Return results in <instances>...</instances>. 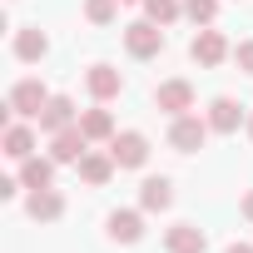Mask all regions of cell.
I'll return each instance as SVG.
<instances>
[{
    "label": "cell",
    "mask_w": 253,
    "mask_h": 253,
    "mask_svg": "<svg viewBox=\"0 0 253 253\" xmlns=\"http://www.w3.org/2000/svg\"><path fill=\"white\" fill-rule=\"evenodd\" d=\"M189 55H194V65H204V70H213V65H223V60L233 55V45L223 40V30H213V25H199V35H194V45H189Z\"/></svg>",
    "instance_id": "obj_1"
},
{
    "label": "cell",
    "mask_w": 253,
    "mask_h": 253,
    "mask_svg": "<svg viewBox=\"0 0 253 253\" xmlns=\"http://www.w3.org/2000/svg\"><path fill=\"white\" fill-rule=\"evenodd\" d=\"M124 50H129L134 60H154L164 50V30L154 20H134V25H124Z\"/></svg>",
    "instance_id": "obj_2"
},
{
    "label": "cell",
    "mask_w": 253,
    "mask_h": 253,
    "mask_svg": "<svg viewBox=\"0 0 253 253\" xmlns=\"http://www.w3.org/2000/svg\"><path fill=\"white\" fill-rule=\"evenodd\" d=\"M213 129H209V119H199V114H179L174 124H169V144L179 149V154H194V149H204V139H209Z\"/></svg>",
    "instance_id": "obj_3"
},
{
    "label": "cell",
    "mask_w": 253,
    "mask_h": 253,
    "mask_svg": "<svg viewBox=\"0 0 253 253\" xmlns=\"http://www.w3.org/2000/svg\"><path fill=\"white\" fill-rule=\"evenodd\" d=\"M109 154H114L119 169H144V164H149V139H144L139 129H124V134L109 139Z\"/></svg>",
    "instance_id": "obj_4"
},
{
    "label": "cell",
    "mask_w": 253,
    "mask_h": 253,
    "mask_svg": "<svg viewBox=\"0 0 253 253\" xmlns=\"http://www.w3.org/2000/svg\"><path fill=\"white\" fill-rule=\"evenodd\" d=\"M84 154H89V134L80 129V124H70V129L50 134V159H55V164H80Z\"/></svg>",
    "instance_id": "obj_5"
},
{
    "label": "cell",
    "mask_w": 253,
    "mask_h": 253,
    "mask_svg": "<svg viewBox=\"0 0 253 253\" xmlns=\"http://www.w3.org/2000/svg\"><path fill=\"white\" fill-rule=\"evenodd\" d=\"M45 104H50V89H45L40 80H20V84L10 89V114H20V119H40Z\"/></svg>",
    "instance_id": "obj_6"
},
{
    "label": "cell",
    "mask_w": 253,
    "mask_h": 253,
    "mask_svg": "<svg viewBox=\"0 0 253 253\" xmlns=\"http://www.w3.org/2000/svg\"><path fill=\"white\" fill-rule=\"evenodd\" d=\"M154 104H159L169 119H179V114L194 109V84H189V80H164V84L154 89Z\"/></svg>",
    "instance_id": "obj_7"
},
{
    "label": "cell",
    "mask_w": 253,
    "mask_h": 253,
    "mask_svg": "<svg viewBox=\"0 0 253 253\" xmlns=\"http://www.w3.org/2000/svg\"><path fill=\"white\" fill-rule=\"evenodd\" d=\"M209 129L213 134H238V124H248V114L238 109V99H228V94H218V99H209Z\"/></svg>",
    "instance_id": "obj_8"
},
{
    "label": "cell",
    "mask_w": 253,
    "mask_h": 253,
    "mask_svg": "<svg viewBox=\"0 0 253 253\" xmlns=\"http://www.w3.org/2000/svg\"><path fill=\"white\" fill-rule=\"evenodd\" d=\"M70 124H80L75 99H70V94H50V104L40 109V129H45V134H60V129H70Z\"/></svg>",
    "instance_id": "obj_9"
},
{
    "label": "cell",
    "mask_w": 253,
    "mask_h": 253,
    "mask_svg": "<svg viewBox=\"0 0 253 253\" xmlns=\"http://www.w3.org/2000/svg\"><path fill=\"white\" fill-rule=\"evenodd\" d=\"M25 213H30L35 223H55V218L65 213V194H60V189H30Z\"/></svg>",
    "instance_id": "obj_10"
},
{
    "label": "cell",
    "mask_w": 253,
    "mask_h": 253,
    "mask_svg": "<svg viewBox=\"0 0 253 253\" xmlns=\"http://www.w3.org/2000/svg\"><path fill=\"white\" fill-rule=\"evenodd\" d=\"M104 228H109L114 243H139V238H144V213H134V209H114V213L104 218Z\"/></svg>",
    "instance_id": "obj_11"
},
{
    "label": "cell",
    "mask_w": 253,
    "mask_h": 253,
    "mask_svg": "<svg viewBox=\"0 0 253 253\" xmlns=\"http://www.w3.org/2000/svg\"><path fill=\"white\" fill-rule=\"evenodd\" d=\"M169 204H174V184H169L164 174H149V179L139 184V209H144V213H164Z\"/></svg>",
    "instance_id": "obj_12"
},
{
    "label": "cell",
    "mask_w": 253,
    "mask_h": 253,
    "mask_svg": "<svg viewBox=\"0 0 253 253\" xmlns=\"http://www.w3.org/2000/svg\"><path fill=\"white\" fill-rule=\"evenodd\" d=\"M164 248H169V253H204V248H209V233H204L199 223H174V228L164 233Z\"/></svg>",
    "instance_id": "obj_13"
},
{
    "label": "cell",
    "mask_w": 253,
    "mask_h": 253,
    "mask_svg": "<svg viewBox=\"0 0 253 253\" xmlns=\"http://www.w3.org/2000/svg\"><path fill=\"white\" fill-rule=\"evenodd\" d=\"M84 84H89V94H94L99 104H104V99H114V94L124 89V80H119V70H114V65H89Z\"/></svg>",
    "instance_id": "obj_14"
},
{
    "label": "cell",
    "mask_w": 253,
    "mask_h": 253,
    "mask_svg": "<svg viewBox=\"0 0 253 253\" xmlns=\"http://www.w3.org/2000/svg\"><path fill=\"white\" fill-rule=\"evenodd\" d=\"M75 169H80V179H84L89 189H104V184H109V174H114L119 164H114V154H94V149H89Z\"/></svg>",
    "instance_id": "obj_15"
},
{
    "label": "cell",
    "mask_w": 253,
    "mask_h": 253,
    "mask_svg": "<svg viewBox=\"0 0 253 253\" xmlns=\"http://www.w3.org/2000/svg\"><path fill=\"white\" fill-rule=\"evenodd\" d=\"M25 189H55V159H40V154H30V159H20V174H15Z\"/></svg>",
    "instance_id": "obj_16"
},
{
    "label": "cell",
    "mask_w": 253,
    "mask_h": 253,
    "mask_svg": "<svg viewBox=\"0 0 253 253\" xmlns=\"http://www.w3.org/2000/svg\"><path fill=\"white\" fill-rule=\"evenodd\" d=\"M45 50H50V40H45V30H35V25H25V30H15V60H25V65H35V60H45Z\"/></svg>",
    "instance_id": "obj_17"
},
{
    "label": "cell",
    "mask_w": 253,
    "mask_h": 253,
    "mask_svg": "<svg viewBox=\"0 0 253 253\" xmlns=\"http://www.w3.org/2000/svg\"><path fill=\"white\" fill-rule=\"evenodd\" d=\"M0 144H5V154L20 164V159L35 154V129H30V124H5V139H0Z\"/></svg>",
    "instance_id": "obj_18"
},
{
    "label": "cell",
    "mask_w": 253,
    "mask_h": 253,
    "mask_svg": "<svg viewBox=\"0 0 253 253\" xmlns=\"http://www.w3.org/2000/svg\"><path fill=\"white\" fill-rule=\"evenodd\" d=\"M80 129L89 134V144L114 139V114H109V109H84V114H80Z\"/></svg>",
    "instance_id": "obj_19"
},
{
    "label": "cell",
    "mask_w": 253,
    "mask_h": 253,
    "mask_svg": "<svg viewBox=\"0 0 253 253\" xmlns=\"http://www.w3.org/2000/svg\"><path fill=\"white\" fill-rule=\"evenodd\" d=\"M184 15V0H144V20H154V25H174Z\"/></svg>",
    "instance_id": "obj_20"
},
{
    "label": "cell",
    "mask_w": 253,
    "mask_h": 253,
    "mask_svg": "<svg viewBox=\"0 0 253 253\" xmlns=\"http://www.w3.org/2000/svg\"><path fill=\"white\" fill-rule=\"evenodd\" d=\"M184 15H189L194 25H213V15H218V0H184Z\"/></svg>",
    "instance_id": "obj_21"
},
{
    "label": "cell",
    "mask_w": 253,
    "mask_h": 253,
    "mask_svg": "<svg viewBox=\"0 0 253 253\" xmlns=\"http://www.w3.org/2000/svg\"><path fill=\"white\" fill-rule=\"evenodd\" d=\"M114 10H119V0H84V15H89L94 25H109Z\"/></svg>",
    "instance_id": "obj_22"
},
{
    "label": "cell",
    "mask_w": 253,
    "mask_h": 253,
    "mask_svg": "<svg viewBox=\"0 0 253 253\" xmlns=\"http://www.w3.org/2000/svg\"><path fill=\"white\" fill-rule=\"evenodd\" d=\"M233 60H238L243 75H253V40H238V45H233Z\"/></svg>",
    "instance_id": "obj_23"
},
{
    "label": "cell",
    "mask_w": 253,
    "mask_h": 253,
    "mask_svg": "<svg viewBox=\"0 0 253 253\" xmlns=\"http://www.w3.org/2000/svg\"><path fill=\"white\" fill-rule=\"evenodd\" d=\"M20 189H25V184H20V179H0V199H15V194H20Z\"/></svg>",
    "instance_id": "obj_24"
},
{
    "label": "cell",
    "mask_w": 253,
    "mask_h": 253,
    "mask_svg": "<svg viewBox=\"0 0 253 253\" xmlns=\"http://www.w3.org/2000/svg\"><path fill=\"white\" fill-rule=\"evenodd\" d=\"M223 253H253V243H228Z\"/></svg>",
    "instance_id": "obj_25"
},
{
    "label": "cell",
    "mask_w": 253,
    "mask_h": 253,
    "mask_svg": "<svg viewBox=\"0 0 253 253\" xmlns=\"http://www.w3.org/2000/svg\"><path fill=\"white\" fill-rule=\"evenodd\" d=\"M243 218H248V223H253V194H248V199H243Z\"/></svg>",
    "instance_id": "obj_26"
},
{
    "label": "cell",
    "mask_w": 253,
    "mask_h": 253,
    "mask_svg": "<svg viewBox=\"0 0 253 253\" xmlns=\"http://www.w3.org/2000/svg\"><path fill=\"white\" fill-rule=\"evenodd\" d=\"M248 139H253V109H248Z\"/></svg>",
    "instance_id": "obj_27"
},
{
    "label": "cell",
    "mask_w": 253,
    "mask_h": 253,
    "mask_svg": "<svg viewBox=\"0 0 253 253\" xmlns=\"http://www.w3.org/2000/svg\"><path fill=\"white\" fill-rule=\"evenodd\" d=\"M119 5H144V0H119Z\"/></svg>",
    "instance_id": "obj_28"
}]
</instances>
